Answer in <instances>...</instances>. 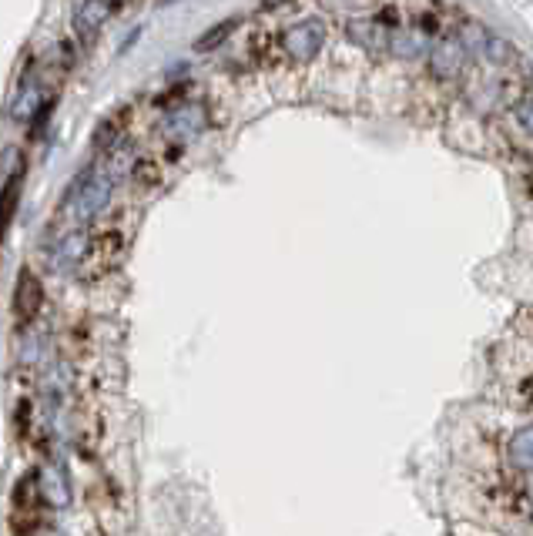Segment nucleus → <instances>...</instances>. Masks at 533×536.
Here are the masks:
<instances>
[{"mask_svg": "<svg viewBox=\"0 0 533 536\" xmlns=\"http://www.w3.org/2000/svg\"><path fill=\"white\" fill-rule=\"evenodd\" d=\"M41 536H61V533H54V530H44Z\"/></svg>", "mask_w": 533, "mask_h": 536, "instance_id": "nucleus-14", "label": "nucleus"}, {"mask_svg": "<svg viewBox=\"0 0 533 536\" xmlns=\"http://www.w3.org/2000/svg\"><path fill=\"white\" fill-rule=\"evenodd\" d=\"M44 104V88H41V78L37 74H27V78L17 84L14 98L7 101V118L11 121H27L34 118V111Z\"/></svg>", "mask_w": 533, "mask_h": 536, "instance_id": "nucleus-6", "label": "nucleus"}, {"mask_svg": "<svg viewBox=\"0 0 533 536\" xmlns=\"http://www.w3.org/2000/svg\"><path fill=\"white\" fill-rule=\"evenodd\" d=\"M483 41H487V54L493 61H510V44L500 41L497 34H483Z\"/></svg>", "mask_w": 533, "mask_h": 536, "instance_id": "nucleus-13", "label": "nucleus"}, {"mask_svg": "<svg viewBox=\"0 0 533 536\" xmlns=\"http://www.w3.org/2000/svg\"><path fill=\"white\" fill-rule=\"evenodd\" d=\"M513 114H517V121H520V128L533 134V98H523L513 104Z\"/></svg>", "mask_w": 533, "mask_h": 536, "instance_id": "nucleus-12", "label": "nucleus"}, {"mask_svg": "<svg viewBox=\"0 0 533 536\" xmlns=\"http://www.w3.org/2000/svg\"><path fill=\"white\" fill-rule=\"evenodd\" d=\"M205 124H208L205 104L188 101V104H182V108L168 111V118L161 121V134H165L168 145L178 151V148H185L188 141H195L198 134L205 131Z\"/></svg>", "mask_w": 533, "mask_h": 536, "instance_id": "nucleus-2", "label": "nucleus"}, {"mask_svg": "<svg viewBox=\"0 0 533 536\" xmlns=\"http://www.w3.org/2000/svg\"><path fill=\"white\" fill-rule=\"evenodd\" d=\"M507 459L520 469V473L533 476V426H523V429H517V433L510 436Z\"/></svg>", "mask_w": 533, "mask_h": 536, "instance_id": "nucleus-9", "label": "nucleus"}, {"mask_svg": "<svg viewBox=\"0 0 533 536\" xmlns=\"http://www.w3.org/2000/svg\"><path fill=\"white\" fill-rule=\"evenodd\" d=\"M463 67V44L456 41V37H443L440 44L430 51V71L433 78H456Z\"/></svg>", "mask_w": 533, "mask_h": 536, "instance_id": "nucleus-8", "label": "nucleus"}, {"mask_svg": "<svg viewBox=\"0 0 533 536\" xmlns=\"http://www.w3.org/2000/svg\"><path fill=\"white\" fill-rule=\"evenodd\" d=\"M41 279L31 272V268H21V275H17L14 282V315L21 322H31L37 309H41Z\"/></svg>", "mask_w": 533, "mask_h": 536, "instance_id": "nucleus-7", "label": "nucleus"}, {"mask_svg": "<svg viewBox=\"0 0 533 536\" xmlns=\"http://www.w3.org/2000/svg\"><path fill=\"white\" fill-rule=\"evenodd\" d=\"M235 24H239V21H222L218 27H212V31H208L205 37H198V44H195V47H198V51H212L215 44H222L225 37L235 31Z\"/></svg>", "mask_w": 533, "mask_h": 536, "instance_id": "nucleus-11", "label": "nucleus"}, {"mask_svg": "<svg viewBox=\"0 0 533 536\" xmlns=\"http://www.w3.org/2000/svg\"><path fill=\"white\" fill-rule=\"evenodd\" d=\"M21 181H24V171L17 168L11 181L4 185V191H0V245H4L7 228L14 222V208H17V198H21Z\"/></svg>", "mask_w": 533, "mask_h": 536, "instance_id": "nucleus-10", "label": "nucleus"}, {"mask_svg": "<svg viewBox=\"0 0 533 536\" xmlns=\"http://www.w3.org/2000/svg\"><path fill=\"white\" fill-rule=\"evenodd\" d=\"M84 255H88V238H84V232H64L57 235L51 248H47V262H51L54 272H74Z\"/></svg>", "mask_w": 533, "mask_h": 536, "instance_id": "nucleus-4", "label": "nucleus"}, {"mask_svg": "<svg viewBox=\"0 0 533 536\" xmlns=\"http://www.w3.org/2000/svg\"><path fill=\"white\" fill-rule=\"evenodd\" d=\"M118 14V4L111 0H84V4H74V31H78L81 41H94V34L108 24V17Z\"/></svg>", "mask_w": 533, "mask_h": 536, "instance_id": "nucleus-5", "label": "nucleus"}, {"mask_svg": "<svg viewBox=\"0 0 533 536\" xmlns=\"http://www.w3.org/2000/svg\"><path fill=\"white\" fill-rule=\"evenodd\" d=\"M111 191H114L111 165L108 161H94L64 191L61 205H57V218L68 225V232H81V225H88L94 215L104 212V205L111 201Z\"/></svg>", "mask_w": 533, "mask_h": 536, "instance_id": "nucleus-1", "label": "nucleus"}, {"mask_svg": "<svg viewBox=\"0 0 533 536\" xmlns=\"http://www.w3.org/2000/svg\"><path fill=\"white\" fill-rule=\"evenodd\" d=\"M285 57L292 61H312L322 44H326V24L319 17H309V21H295L292 27H285L282 37H279Z\"/></svg>", "mask_w": 533, "mask_h": 536, "instance_id": "nucleus-3", "label": "nucleus"}]
</instances>
